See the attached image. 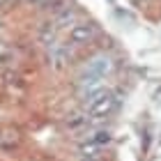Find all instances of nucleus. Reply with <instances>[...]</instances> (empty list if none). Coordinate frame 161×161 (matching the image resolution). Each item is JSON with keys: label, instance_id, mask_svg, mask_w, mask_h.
Wrapping results in <instances>:
<instances>
[{"label": "nucleus", "instance_id": "f257e3e1", "mask_svg": "<svg viewBox=\"0 0 161 161\" xmlns=\"http://www.w3.org/2000/svg\"><path fill=\"white\" fill-rule=\"evenodd\" d=\"M115 108H118V99H115V94L111 92H104L99 94L97 99H92L90 104H87V115L90 118H108V115L115 113Z\"/></svg>", "mask_w": 161, "mask_h": 161}, {"label": "nucleus", "instance_id": "f03ea898", "mask_svg": "<svg viewBox=\"0 0 161 161\" xmlns=\"http://www.w3.org/2000/svg\"><path fill=\"white\" fill-rule=\"evenodd\" d=\"M97 25L94 23H87V21H80V23H74L69 28V42L71 46H87V44H92L97 39Z\"/></svg>", "mask_w": 161, "mask_h": 161}, {"label": "nucleus", "instance_id": "7ed1b4c3", "mask_svg": "<svg viewBox=\"0 0 161 161\" xmlns=\"http://www.w3.org/2000/svg\"><path fill=\"white\" fill-rule=\"evenodd\" d=\"M71 60V44L69 46H64V44H53V46H48V64L51 69H64Z\"/></svg>", "mask_w": 161, "mask_h": 161}, {"label": "nucleus", "instance_id": "20e7f679", "mask_svg": "<svg viewBox=\"0 0 161 161\" xmlns=\"http://www.w3.org/2000/svg\"><path fill=\"white\" fill-rule=\"evenodd\" d=\"M111 69H113V62H111V58L108 55H94L90 62H87V74H94V76H99V78H106V74H111Z\"/></svg>", "mask_w": 161, "mask_h": 161}, {"label": "nucleus", "instance_id": "39448f33", "mask_svg": "<svg viewBox=\"0 0 161 161\" xmlns=\"http://www.w3.org/2000/svg\"><path fill=\"white\" fill-rule=\"evenodd\" d=\"M55 32H58L55 21H51V23H44V25L39 28V39H42V44H46V46H53V44H55Z\"/></svg>", "mask_w": 161, "mask_h": 161}, {"label": "nucleus", "instance_id": "423d86ee", "mask_svg": "<svg viewBox=\"0 0 161 161\" xmlns=\"http://www.w3.org/2000/svg\"><path fill=\"white\" fill-rule=\"evenodd\" d=\"M19 131L16 129H5L3 134H0V145H3V147H7V150H14L19 145Z\"/></svg>", "mask_w": 161, "mask_h": 161}, {"label": "nucleus", "instance_id": "0eeeda50", "mask_svg": "<svg viewBox=\"0 0 161 161\" xmlns=\"http://www.w3.org/2000/svg\"><path fill=\"white\" fill-rule=\"evenodd\" d=\"M87 141H92L94 145H99V147H104V145H108L113 141V136H111V131H94V134L87 136Z\"/></svg>", "mask_w": 161, "mask_h": 161}, {"label": "nucleus", "instance_id": "6e6552de", "mask_svg": "<svg viewBox=\"0 0 161 161\" xmlns=\"http://www.w3.org/2000/svg\"><path fill=\"white\" fill-rule=\"evenodd\" d=\"M99 145H94L92 141H87V143H83L78 147V152H80V157H99Z\"/></svg>", "mask_w": 161, "mask_h": 161}, {"label": "nucleus", "instance_id": "1a4fd4ad", "mask_svg": "<svg viewBox=\"0 0 161 161\" xmlns=\"http://www.w3.org/2000/svg\"><path fill=\"white\" fill-rule=\"evenodd\" d=\"M87 120H90V115H71V118L67 120V127L69 129H80V127H85L87 124Z\"/></svg>", "mask_w": 161, "mask_h": 161}, {"label": "nucleus", "instance_id": "9d476101", "mask_svg": "<svg viewBox=\"0 0 161 161\" xmlns=\"http://www.w3.org/2000/svg\"><path fill=\"white\" fill-rule=\"evenodd\" d=\"M0 28H3V21H0Z\"/></svg>", "mask_w": 161, "mask_h": 161}]
</instances>
